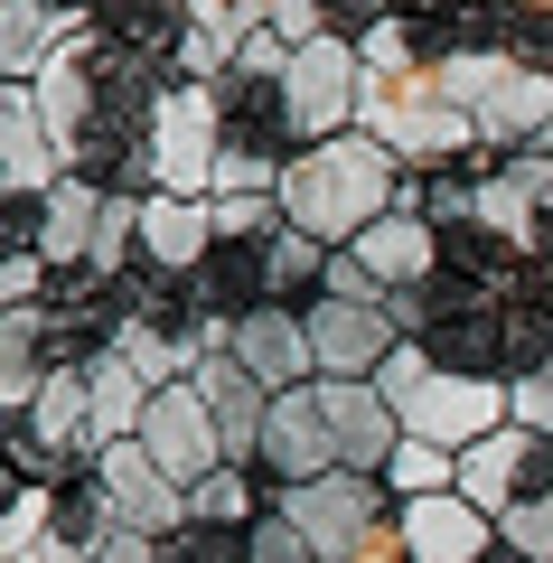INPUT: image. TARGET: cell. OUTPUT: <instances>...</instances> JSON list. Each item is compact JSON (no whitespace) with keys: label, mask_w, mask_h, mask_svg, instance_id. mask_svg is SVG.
Instances as JSON below:
<instances>
[{"label":"cell","mask_w":553,"mask_h":563,"mask_svg":"<svg viewBox=\"0 0 553 563\" xmlns=\"http://www.w3.org/2000/svg\"><path fill=\"white\" fill-rule=\"evenodd\" d=\"M497 544L526 554V563H553V488H544V498H526V507H507V517H497Z\"/></svg>","instance_id":"cell-25"},{"label":"cell","mask_w":553,"mask_h":563,"mask_svg":"<svg viewBox=\"0 0 553 563\" xmlns=\"http://www.w3.org/2000/svg\"><path fill=\"white\" fill-rule=\"evenodd\" d=\"M159 10H188V0H159Z\"/></svg>","instance_id":"cell-30"},{"label":"cell","mask_w":553,"mask_h":563,"mask_svg":"<svg viewBox=\"0 0 553 563\" xmlns=\"http://www.w3.org/2000/svg\"><path fill=\"white\" fill-rule=\"evenodd\" d=\"M356 263H366V273H376V291L385 301H395V291H422V282L441 273V225H422V217H385V225H366V235L347 244Z\"/></svg>","instance_id":"cell-17"},{"label":"cell","mask_w":553,"mask_h":563,"mask_svg":"<svg viewBox=\"0 0 553 563\" xmlns=\"http://www.w3.org/2000/svg\"><path fill=\"white\" fill-rule=\"evenodd\" d=\"M281 517H291L329 563H356L403 517V498L385 479H366V470H329V479H310V488H281Z\"/></svg>","instance_id":"cell-5"},{"label":"cell","mask_w":553,"mask_h":563,"mask_svg":"<svg viewBox=\"0 0 553 563\" xmlns=\"http://www.w3.org/2000/svg\"><path fill=\"white\" fill-rule=\"evenodd\" d=\"M544 488H553V442L534 432V422H507V432H488V442L460 451V498H478L488 517L544 498Z\"/></svg>","instance_id":"cell-8"},{"label":"cell","mask_w":553,"mask_h":563,"mask_svg":"<svg viewBox=\"0 0 553 563\" xmlns=\"http://www.w3.org/2000/svg\"><path fill=\"white\" fill-rule=\"evenodd\" d=\"M207 254H217V198H141V263L132 273L198 282Z\"/></svg>","instance_id":"cell-15"},{"label":"cell","mask_w":553,"mask_h":563,"mask_svg":"<svg viewBox=\"0 0 553 563\" xmlns=\"http://www.w3.org/2000/svg\"><path fill=\"white\" fill-rule=\"evenodd\" d=\"M188 20H198V29H217L225 47H244L263 20H273V0H188Z\"/></svg>","instance_id":"cell-26"},{"label":"cell","mask_w":553,"mask_h":563,"mask_svg":"<svg viewBox=\"0 0 553 563\" xmlns=\"http://www.w3.org/2000/svg\"><path fill=\"white\" fill-rule=\"evenodd\" d=\"M273 38L319 47V38H329V10H319V0H273Z\"/></svg>","instance_id":"cell-28"},{"label":"cell","mask_w":553,"mask_h":563,"mask_svg":"<svg viewBox=\"0 0 553 563\" xmlns=\"http://www.w3.org/2000/svg\"><path fill=\"white\" fill-rule=\"evenodd\" d=\"M329 244H319V235H300V225H291V235H281L273 244V263H263V273H273V310H310L319 301V291H329Z\"/></svg>","instance_id":"cell-22"},{"label":"cell","mask_w":553,"mask_h":563,"mask_svg":"<svg viewBox=\"0 0 553 563\" xmlns=\"http://www.w3.org/2000/svg\"><path fill=\"white\" fill-rule=\"evenodd\" d=\"M254 470L273 488H310V479H329V470H338L329 422H319V376L291 385V395H273V422H263V461Z\"/></svg>","instance_id":"cell-13"},{"label":"cell","mask_w":553,"mask_h":563,"mask_svg":"<svg viewBox=\"0 0 553 563\" xmlns=\"http://www.w3.org/2000/svg\"><path fill=\"white\" fill-rule=\"evenodd\" d=\"M376 385L403 413V432H413V442H441V451H469V442H488V432L516 422V385L507 376H451L422 339H403Z\"/></svg>","instance_id":"cell-2"},{"label":"cell","mask_w":553,"mask_h":563,"mask_svg":"<svg viewBox=\"0 0 553 563\" xmlns=\"http://www.w3.org/2000/svg\"><path fill=\"white\" fill-rule=\"evenodd\" d=\"M319 422H329L338 470H366V479H385V461L403 451V413L385 404L376 376H319Z\"/></svg>","instance_id":"cell-7"},{"label":"cell","mask_w":553,"mask_h":563,"mask_svg":"<svg viewBox=\"0 0 553 563\" xmlns=\"http://www.w3.org/2000/svg\"><path fill=\"white\" fill-rule=\"evenodd\" d=\"M273 507H281V488L263 479V470H244V461H225L217 479L188 488V517H198V526H263Z\"/></svg>","instance_id":"cell-20"},{"label":"cell","mask_w":553,"mask_h":563,"mask_svg":"<svg viewBox=\"0 0 553 563\" xmlns=\"http://www.w3.org/2000/svg\"><path fill=\"white\" fill-rule=\"evenodd\" d=\"M225 161V95L217 85H169L151 113V198H217Z\"/></svg>","instance_id":"cell-4"},{"label":"cell","mask_w":553,"mask_h":563,"mask_svg":"<svg viewBox=\"0 0 553 563\" xmlns=\"http://www.w3.org/2000/svg\"><path fill=\"white\" fill-rule=\"evenodd\" d=\"M66 188V141L47 132L38 85H10L0 95V198H47Z\"/></svg>","instance_id":"cell-12"},{"label":"cell","mask_w":553,"mask_h":563,"mask_svg":"<svg viewBox=\"0 0 553 563\" xmlns=\"http://www.w3.org/2000/svg\"><path fill=\"white\" fill-rule=\"evenodd\" d=\"M95 479H103V507H113V526H132V536H159V544H169L178 526H188V488H178L141 442H113V451L95 461Z\"/></svg>","instance_id":"cell-11"},{"label":"cell","mask_w":553,"mask_h":563,"mask_svg":"<svg viewBox=\"0 0 553 563\" xmlns=\"http://www.w3.org/2000/svg\"><path fill=\"white\" fill-rule=\"evenodd\" d=\"M159 563H254V526H178L169 544H159Z\"/></svg>","instance_id":"cell-24"},{"label":"cell","mask_w":553,"mask_h":563,"mask_svg":"<svg viewBox=\"0 0 553 563\" xmlns=\"http://www.w3.org/2000/svg\"><path fill=\"white\" fill-rule=\"evenodd\" d=\"M141 451H151L178 488H198V479H217V470H225V432H217V404L198 395V376H188V385H159V395H151Z\"/></svg>","instance_id":"cell-9"},{"label":"cell","mask_w":553,"mask_h":563,"mask_svg":"<svg viewBox=\"0 0 553 563\" xmlns=\"http://www.w3.org/2000/svg\"><path fill=\"white\" fill-rule=\"evenodd\" d=\"M516 422H534V432L553 442V366H544V376H526V385H516Z\"/></svg>","instance_id":"cell-29"},{"label":"cell","mask_w":553,"mask_h":563,"mask_svg":"<svg viewBox=\"0 0 553 563\" xmlns=\"http://www.w3.org/2000/svg\"><path fill=\"white\" fill-rule=\"evenodd\" d=\"M300 320H310V366L319 376H385V357L403 347L385 301H310Z\"/></svg>","instance_id":"cell-10"},{"label":"cell","mask_w":553,"mask_h":563,"mask_svg":"<svg viewBox=\"0 0 553 563\" xmlns=\"http://www.w3.org/2000/svg\"><path fill=\"white\" fill-rule=\"evenodd\" d=\"M281 207H291L300 235H319L329 254H347L366 225H385L403 207V169H395V151H385L376 132H338V141H319V151H300V161L281 169Z\"/></svg>","instance_id":"cell-1"},{"label":"cell","mask_w":553,"mask_h":563,"mask_svg":"<svg viewBox=\"0 0 553 563\" xmlns=\"http://www.w3.org/2000/svg\"><path fill=\"white\" fill-rule=\"evenodd\" d=\"M385 488H395V498H441V488H460V451L413 442V432H403V451L385 461Z\"/></svg>","instance_id":"cell-23"},{"label":"cell","mask_w":553,"mask_h":563,"mask_svg":"<svg viewBox=\"0 0 553 563\" xmlns=\"http://www.w3.org/2000/svg\"><path fill=\"white\" fill-rule=\"evenodd\" d=\"M403 554L413 563H497V517L460 488L441 498H403Z\"/></svg>","instance_id":"cell-14"},{"label":"cell","mask_w":553,"mask_h":563,"mask_svg":"<svg viewBox=\"0 0 553 563\" xmlns=\"http://www.w3.org/2000/svg\"><path fill=\"white\" fill-rule=\"evenodd\" d=\"M95 225H103V188L95 179H66L57 198H47V273H66V263H85L95 254Z\"/></svg>","instance_id":"cell-21"},{"label":"cell","mask_w":553,"mask_h":563,"mask_svg":"<svg viewBox=\"0 0 553 563\" xmlns=\"http://www.w3.org/2000/svg\"><path fill=\"white\" fill-rule=\"evenodd\" d=\"M66 38H76V20H66L57 0H10V10H0V76L38 85L47 66L66 57Z\"/></svg>","instance_id":"cell-19"},{"label":"cell","mask_w":553,"mask_h":563,"mask_svg":"<svg viewBox=\"0 0 553 563\" xmlns=\"http://www.w3.org/2000/svg\"><path fill=\"white\" fill-rule=\"evenodd\" d=\"M225 357L244 366V376L263 385V395H291V385H310V320L300 310H254V320L225 329Z\"/></svg>","instance_id":"cell-16"},{"label":"cell","mask_w":553,"mask_h":563,"mask_svg":"<svg viewBox=\"0 0 553 563\" xmlns=\"http://www.w3.org/2000/svg\"><path fill=\"white\" fill-rule=\"evenodd\" d=\"M281 103H291L300 151H319V141L356 132V103H366V57H356L347 38L300 47V57H291V76H281Z\"/></svg>","instance_id":"cell-6"},{"label":"cell","mask_w":553,"mask_h":563,"mask_svg":"<svg viewBox=\"0 0 553 563\" xmlns=\"http://www.w3.org/2000/svg\"><path fill=\"white\" fill-rule=\"evenodd\" d=\"M254 563H329V554H319V544H310V536H300V526L273 507V517L254 526Z\"/></svg>","instance_id":"cell-27"},{"label":"cell","mask_w":553,"mask_h":563,"mask_svg":"<svg viewBox=\"0 0 553 563\" xmlns=\"http://www.w3.org/2000/svg\"><path fill=\"white\" fill-rule=\"evenodd\" d=\"M198 395L217 404V432H225V461H244V470H254V461H263V422H273V395H263V385L244 376V366L225 357V347H217V357L198 366Z\"/></svg>","instance_id":"cell-18"},{"label":"cell","mask_w":553,"mask_h":563,"mask_svg":"<svg viewBox=\"0 0 553 563\" xmlns=\"http://www.w3.org/2000/svg\"><path fill=\"white\" fill-rule=\"evenodd\" d=\"M356 132H376L395 161H422V169H451V161H469V151H478V113L441 95L432 66H413V76H366Z\"/></svg>","instance_id":"cell-3"}]
</instances>
